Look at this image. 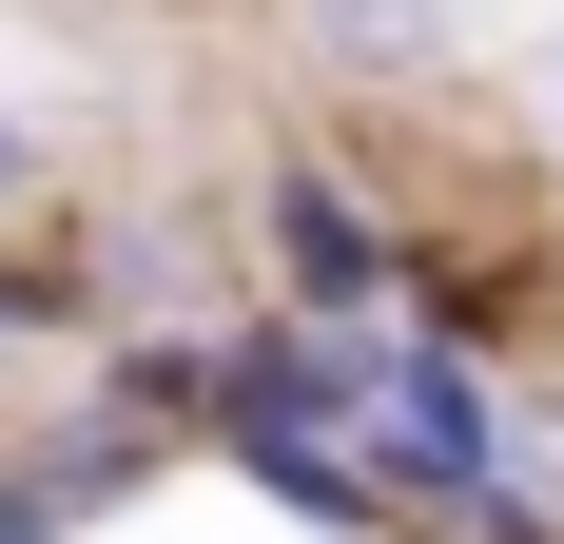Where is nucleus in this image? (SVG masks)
<instances>
[{
  "instance_id": "39448f33",
  "label": "nucleus",
  "mask_w": 564,
  "mask_h": 544,
  "mask_svg": "<svg viewBox=\"0 0 564 544\" xmlns=\"http://www.w3.org/2000/svg\"><path fill=\"white\" fill-rule=\"evenodd\" d=\"M0 447H20V467H40V487L78 505V525H117V505H156L175 467H195V447H175L156 409H137V389L98 370V350H78V370H58V389H40V409H20Z\"/></svg>"
},
{
  "instance_id": "6e6552de",
  "label": "nucleus",
  "mask_w": 564,
  "mask_h": 544,
  "mask_svg": "<svg viewBox=\"0 0 564 544\" xmlns=\"http://www.w3.org/2000/svg\"><path fill=\"white\" fill-rule=\"evenodd\" d=\"M545 175H564V40H545Z\"/></svg>"
},
{
  "instance_id": "0eeeda50",
  "label": "nucleus",
  "mask_w": 564,
  "mask_h": 544,
  "mask_svg": "<svg viewBox=\"0 0 564 544\" xmlns=\"http://www.w3.org/2000/svg\"><path fill=\"white\" fill-rule=\"evenodd\" d=\"M0 544H78V505H58L40 467H20V447H0Z\"/></svg>"
},
{
  "instance_id": "7ed1b4c3",
  "label": "nucleus",
  "mask_w": 564,
  "mask_h": 544,
  "mask_svg": "<svg viewBox=\"0 0 564 544\" xmlns=\"http://www.w3.org/2000/svg\"><path fill=\"white\" fill-rule=\"evenodd\" d=\"M58 253H78V330H234L253 312V253H234V195L195 215V195H117V215H58Z\"/></svg>"
},
{
  "instance_id": "f257e3e1",
  "label": "nucleus",
  "mask_w": 564,
  "mask_h": 544,
  "mask_svg": "<svg viewBox=\"0 0 564 544\" xmlns=\"http://www.w3.org/2000/svg\"><path fill=\"white\" fill-rule=\"evenodd\" d=\"M234 253H253V312L390 330V312H409V253H429V215L350 156L332 117H292V137H253V175H234Z\"/></svg>"
},
{
  "instance_id": "20e7f679",
  "label": "nucleus",
  "mask_w": 564,
  "mask_h": 544,
  "mask_svg": "<svg viewBox=\"0 0 564 544\" xmlns=\"http://www.w3.org/2000/svg\"><path fill=\"white\" fill-rule=\"evenodd\" d=\"M273 58L312 78V117H390L467 78V0H273Z\"/></svg>"
},
{
  "instance_id": "f03ea898",
  "label": "nucleus",
  "mask_w": 564,
  "mask_h": 544,
  "mask_svg": "<svg viewBox=\"0 0 564 544\" xmlns=\"http://www.w3.org/2000/svg\"><path fill=\"white\" fill-rule=\"evenodd\" d=\"M525 467V370L507 350H467V330H390V389H370V487L409 505V544L487 505Z\"/></svg>"
},
{
  "instance_id": "423d86ee",
  "label": "nucleus",
  "mask_w": 564,
  "mask_h": 544,
  "mask_svg": "<svg viewBox=\"0 0 564 544\" xmlns=\"http://www.w3.org/2000/svg\"><path fill=\"white\" fill-rule=\"evenodd\" d=\"M20 233H58V137L0 98V253H20Z\"/></svg>"
}]
</instances>
